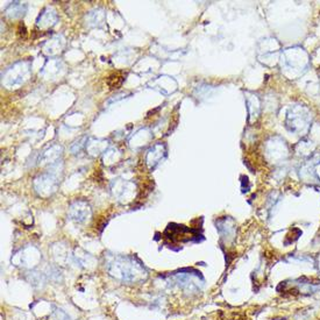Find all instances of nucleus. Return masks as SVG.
I'll use <instances>...</instances> for the list:
<instances>
[{
    "label": "nucleus",
    "mask_w": 320,
    "mask_h": 320,
    "mask_svg": "<svg viewBox=\"0 0 320 320\" xmlns=\"http://www.w3.org/2000/svg\"><path fill=\"white\" fill-rule=\"evenodd\" d=\"M109 274L121 282L134 283L146 278L147 272L140 263L127 256H116L107 266Z\"/></svg>",
    "instance_id": "obj_1"
},
{
    "label": "nucleus",
    "mask_w": 320,
    "mask_h": 320,
    "mask_svg": "<svg viewBox=\"0 0 320 320\" xmlns=\"http://www.w3.org/2000/svg\"><path fill=\"white\" fill-rule=\"evenodd\" d=\"M89 212H90L89 206L83 202H77L75 204H72L70 207L71 219L76 220V222L78 223L84 222L86 217H88Z\"/></svg>",
    "instance_id": "obj_2"
},
{
    "label": "nucleus",
    "mask_w": 320,
    "mask_h": 320,
    "mask_svg": "<svg viewBox=\"0 0 320 320\" xmlns=\"http://www.w3.org/2000/svg\"><path fill=\"white\" fill-rule=\"evenodd\" d=\"M54 315H55L56 320H71L70 318L68 317V314L64 313L62 310H56L54 312Z\"/></svg>",
    "instance_id": "obj_3"
}]
</instances>
